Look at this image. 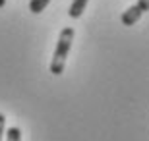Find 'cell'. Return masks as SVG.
I'll list each match as a JSON object with an SVG mask.
<instances>
[{
  "label": "cell",
  "mask_w": 149,
  "mask_h": 141,
  "mask_svg": "<svg viewBox=\"0 0 149 141\" xmlns=\"http://www.w3.org/2000/svg\"><path fill=\"white\" fill-rule=\"evenodd\" d=\"M72 41H74V27H64L58 35V43H56L54 54L50 60V74L52 76H60L64 72V66H66V58L70 54V49H72Z\"/></svg>",
  "instance_id": "1"
},
{
  "label": "cell",
  "mask_w": 149,
  "mask_h": 141,
  "mask_svg": "<svg viewBox=\"0 0 149 141\" xmlns=\"http://www.w3.org/2000/svg\"><path fill=\"white\" fill-rule=\"evenodd\" d=\"M4 128H6V118H4V114L0 112V141H4Z\"/></svg>",
  "instance_id": "6"
},
{
  "label": "cell",
  "mask_w": 149,
  "mask_h": 141,
  "mask_svg": "<svg viewBox=\"0 0 149 141\" xmlns=\"http://www.w3.org/2000/svg\"><path fill=\"white\" fill-rule=\"evenodd\" d=\"M4 141H22V130L16 126L8 128V131H4Z\"/></svg>",
  "instance_id": "5"
},
{
  "label": "cell",
  "mask_w": 149,
  "mask_h": 141,
  "mask_svg": "<svg viewBox=\"0 0 149 141\" xmlns=\"http://www.w3.org/2000/svg\"><path fill=\"white\" fill-rule=\"evenodd\" d=\"M87 2L89 0H74L72 4H70V10H68L70 17H74V19L81 17V14L85 12V8H87Z\"/></svg>",
  "instance_id": "3"
},
{
  "label": "cell",
  "mask_w": 149,
  "mask_h": 141,
  "mask_svg": "<svg viewBox=\"0 0 149 141\" xmlns=\"http://www.w3.org/2000/svg\"><path fill=\"white\" fill-rule=\"evenodd\" d=\"M141 14H143V12L139 10L138 6H130L128 10L122 12L120 19H122V23H124V25H134V23H138V22H139Z\"/></svg>",
  "instance_id": "2"
},
{
  "label": "cell",
  "mask_w": 149,
  "mask_h": 141,
  "mask_svg": "<svg viewBox=\"0 0 149 141\" xmlns=\"http://www.w3.org/2000/svg\"><path fill=\"white\" fill-rule=\"evenodd\" d=\"M6 6V0H0V8H4Z\"/></svg>",
  "instance_id": "8"
},
{
  "label": "cell",
  "mask_w": 149,
  "mask_h": 141,
  "mask_svg": "<svg viewBox=\"0 0 149 141\" xmlns=\"http://www.w3.org/2000/svg\"><path fill=\"white\" fill-rule=\"evenodd\" d=\"M49 4L50 0H29V10H31V14H41Z\"/></svg>",
  "instance_id": "4"
},
{
  "label": "cell",
  "mask_w": 149,
  "mask_h": 141,
  "mask_svg": "<svg viewBox=\"0 0 149 141\" xmlns=\"http://www.w3.org/2000/svg\"><path fill=\"white\" fill-rule=\"evenodd\" d=\"M141 12H147L149 10V0H138V4H136Z\"/></svg>",
  "instance_id": "7"
}]
</instances>
